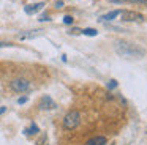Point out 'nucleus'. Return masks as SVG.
<instances>
[{
    "mask_svg": "<svg viewBox=\"0 0 147 145\" xmlns=\"http://www.w3.org/2000/svg\"><path fill=\"white\" fill-rule=\"evenodd\" d=\"M115 52L122 57H142L144 55V49L133 43H128V41H117L114 46Z\"/></svg>",
    "mask_w": 147,
    "mask_h": 145,
    "instance_id": "nucleus-1",
    "label": "nucleus"
},
{
    "mask_svg": "<svg viewBox=\"0 0 147 145\" xmlns=\"http://www.w3.org/2000/svg\"><path fill=\"white\" fill-rule=\"evenodd\" d=\"M81 123V115L78 110H71V112H68L67 115H65L63 118V126L65 129H74L78 128Z\"/></svg>",
    "mask_w": 147,
    "mask_h": 145,
    "instance_id": "nucleus-2",
    "label": "nucleus"
},
{
    "mask_svg": "<svg viewBox=\"0 0 147 145\" xmlns=\"http://www.w3.org/2000/svg\"><path fill=\"white\" fill-rule=\"evenodd\" d=\"M10 87H11V90L18 91V93H24V91L30 90V82L24 77H18L10 82Z\"/></svg>",
    "mask_w": 147,
    "mask_h": 145,
    "instance_id": "nucleus-3",
    "label": "nucleus"
},
{
    "mask_svg": "<svg viewBox=\"0 0 147 145\" xmlns=\"http://www.w3.org/2000/svg\"><path fill=\"white\" fill-rule=\"evenodd\" d=\"M122 16V21L125 22H142L144 21V16L141 14V13H136V11H128V9H125V11H120Z\"/></svg>",
    "mask_w": 147,
    "mask_h": 145,
    "instance_id": "nucleus-4",
    "label": "nucleus"
},
{
    "mask_svg": "<svg viewBox=\"0 0 147 145\" xmlns=\"http://www.w3.org/2000/svg\"><path fill=\"white\" fill-rule=\"evenodd\" d=\"M40 109L41 110H52L57 107V104H55V101L52 99L49 95H45V96H41V99H40Z\"/></svg>",
    "mask_w": 147,
    "mask_h": 145,
    "instance_id": "nucleus-5",
    "label": "nucleus"
},
{
    "mask_svg": "<svg viewBox=\"0 0 147 145\" xmlns=\"http://www.w3.org/2000/svg\"><path fill=\"white\" fill-rule=\"evenodd\" d=\"M45 8V2H38V3H30V5L24 6V13L26 14H36L38 11Z\"/></svg>",
    "mask_w": 147,
    "mask_h": 145,
    "instance_id": "nucleus-6",
    "label": "nucleus"
},
{
    "mask_svg": "<svg viewBox=\"0 0 147 145\" xmlns=\"http://www.w3.org/2000/svg\"><path fill=\"white\" fill-rule=\"evenodd\" d=\"M119 14H120V9H114V11H109V13H106V14H103L101 17H100V21H101V22L112 21V19H114V17H117Z\"/></svg>",
    "mask_w": 147,
    "mask_h": 145,
    "instance_id": "nucleus-7",
    "label": "nucleus"
},
{
    "mask_svg": "<svg viewBox=\"0 0 147 145\" xmlns=\"http://www.w3.org/2000/svg\"><path fill=\"white\" fill-rule=\"evenodd\" d=\"M84 145H106V137L96 136V137H92L90 140H87Z\"/></svg>",
    "mask_w": 147,
    "mask_h": 145,
    "instance_id": "nucleus-8",
    "label": "nucleus"
},
{
    "mask_svg": "<svg viewBox=\"0 0 147 145\" xmlns=\"http://www.w3.org/2000/svg\"><path fill=\"white\" fill-rule=\"evenodd\" d=\"M40 32L41 30H30V32H26V33H19L18 35V38L19 40H29V38H36L40 35Z\"/></svg>",
    "mask_w": 147,
    "mask_h": 145,
    "instance_id": "nucleus-9",
    "label": "nucleus"
},
{
    "mask_svg": "<svg viewBox=\"0 0 147 145\" xmlns=\"http://www.w3.org/2000/svg\"><path fill=\"white\" fill-rule=\"evenodd\" d=\"M38 132H40V128L35 125V123H32V125H30V128L24 129V134H26V136H35V134H38Z\"/></svg>",
    "mask_w": 147,
    "mask_h": 145,
    "instance_id": "nucleus-10",
    "label": "nucleus"
},
{
    "mask_svg": "<svg viewBox=\"0 0 147 145\" xmlns=\"http://www.w3.org/2000/svg\"><path fill=\"white\" fill-rule=\"evenodd\" d=\"M82 33L86 35V36H96V35H98V32H96L95 28H84Z\"/></svg>",
    "mask_w": 147,
    "mask_h": 145,
    "instance_id": "nucleus-11",
    "label": "nucleus"
},
{
    "mask_svg": "<svg viewBox=\"0 0 147 145\" xmlns=\"http://www.w3.org/2000/svg\"><path fill=\"white\" fill-rule=\"evenodd\" d=\"M117 81H115V79H111V81L108 82V88L109 90H114V88H117Z\"/></svg>",
    "mask_w": 147,
    "mask_h": 145,
    "instance_id": "nucleus-12",
    "label": "nucleus"
},
{
    "mask_svg": "<svg viewBox=\"0 0 147 145\" xmlns=\"http://www.w3.org/2000/svg\"><path fill=\"white\" fill-rule=\"evenodd\" d=\"M73 22H74L73 16H65V17H63V24H65V25H71Z\"/></svg>",
    "mask_w": 147,
    "mask_h": 145,
    "instance_id": "nucleus-13",
    "label": "nucleus"
},
{
    "mask_svg": "<svg viewBox=\"0 0 147 145\" xmlns=\"http://www.w3.org/2000/svg\"><path fill=\"white\" fill-rule=\"evenodd\" d=\"M38 21L40 22H49V21H51V17H49V14H41Z\"/></svg>",
    "mask_w": 147,
    "mask_h": 145,
    "instance_id": "nucleus-14",
    "label": "nucleus"
},
{
    "mask_svg": "<svg viewBox=\"0 0 147 145\" xmlns=\"http://www.w3.org/2000/svg\"><path fill=\"white\" fill-rule=\"evenodd\" d=\"M68 33L70 35H78V33H82V30H81V28H71Z\"/></svg>",
    "mask_w": 147,
    "mask_h": 145,
    "instance_id": "nucleus-15",
    "label": "nucleus"
},
{
    "mask_svg": "<svg viewBox=\"0 0 147 145\" xmlns=\"http://www.w3.org/2000/svg\"><path fill=\"white\" fill-rule=\"evenodd\" d=\"M27 101H29V98H27V96H21L19 99H18V104H26Z\"/></svg>",
    "mask_w": 147,
    "mask_h": 145,
    "instance_id": "nucleus-16",
    "label": "nucleus"
},
{
    "mask_svg": "<svg viewBox=\"0 0 147 145\" xmlns=\"http://www.w3.org/2000/svg\"><path fill=\"white\" fill-rule=\"evenodd\" d=\"M133 3H139V5H147V0H130Z\"/></svg>",
    "mask_w": 147,
    "mask_h": 145,
    "instance_id": "nucleus-17",
    "label": "nucleus"
},
{
    "mask_svg": "<svg viewBox=\"0 0 147 145\" xmlns=\"http://www.w3.org/2000/svg\"><path fill=\"white\" fill-rule=\"evenodd\" d=\"M55 8L57 9H60V8H63V2H62V0H59L57 3H55Z\"/></svg>",
    "mask_w": 147,
    "mask_h": 145,
    "instance_id": "nucleus-18",
    "label": "nucleus"
},
{
    "mask_svg": "<svg viewBox=\"0 0 147 145\" xmlns=\"http://www.w3.org/2000/svg\"><path fill=\"white\" fill-rule=\"evenodd\" d=\"M10 46H13L11 43H3V41H0V47H10Z\"/></svg>",
    "mask_w": 147,
    "mask_h": 145,
    "instance_id": "nucleus-19",
    "label": "nucleus"
},
{
    "mask_svg": "<svg viewBox=\"0 0 147 145\" xmlns=\"http://www.w3.org/2000/svg\"><path fill=\"white\" fill-rule=\"evenodd\" d=\"M109 2H111V3H123L125 0H109Z\"/></svg>",
    "mask_w": 147,
    "mask_h": 145,
    "instance_id": "nucleus-20",
    "label": "nucleus"
},
{
    "mask_svg": "<svg viewBox=\"0 0 147 145\" xmlns=\"http://www.w3.org/2000/svg\"><path fill=\"white\" fill-rule=\"evenodd\" d=\"M5 110H7V109H5V107H0V113H3Z\"/></svg>",
    "mask_w": 147,
    "mask_h": 145,
    "instance_id": "nucleus-21",
    "label": "nucleus"
}]
</instances>
